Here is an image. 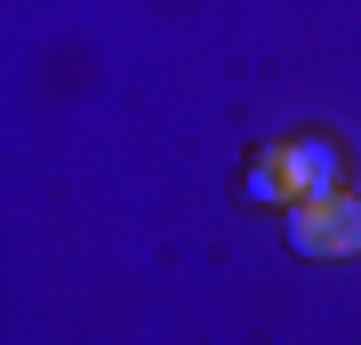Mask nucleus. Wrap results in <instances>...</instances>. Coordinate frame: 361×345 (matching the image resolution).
Listing matches in <instances>:
<instances>
[{
    "label": "nucleus",
    "instance_id": "nucleus-3",
    "mask_svg": "<svg viewBox=\"0 0 361 345\" xmlns=\"http://www.w3.org/2000/svg\"><path fill=\"white\" fill-rule=\"evenodd\" d=\"M241 193H249V201H281V209H289V161H281V145H265V153L249 161Z\"/></svg>",
    "mask_w": 361,
    "mask_h": 345
},
{
    "label": "nucleus",
    "instance_id": "nucleus-1",
    "mask_svg": "<svg viewBox=\"0 0 361 345\" xmlns=\"http://www.w3.org/2000/svg\"><path fill=\"white\" fill-rule=\"evenodd\" d=\"M281 241L297 257H353L361 249V201L337 193V201H297L281 209Z\"/></svg>",
    "mask_w": 361,
    "mask_h": 345
},
{
    "label": "nucleus",
    "instance_id": "nucleus-2",
    "mask_svg": "<svg viewBox=\"0 0 361 345\" xmlns=\"http://www.w3.org/2000/svg\"><path fill=\"white\" fill-rule=\"evenodd\" d=\"M281 161H289V209L297 201H337V193H345V153H337V137H289Z\"/></svg>",
    "mask_w": 361,
    "mask_h": 345
}]
</instances>
